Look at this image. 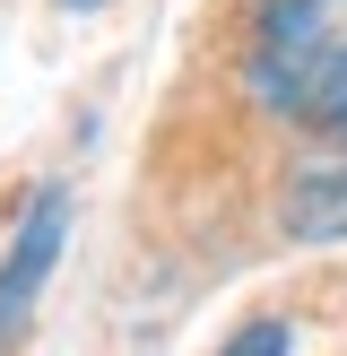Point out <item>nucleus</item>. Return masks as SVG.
Listing matches in <instances>:
<instances>
[{
    "instance_id": "obj_1",
    "label": "nucleus",
    "mask_w": 347,
    "mask_h": 356,
    "mask_svg": "<svg viewBox=\"0 0 347 356\" xmlns=\"http://www.w3.org/2000/svg\"><path fill=\"white\" fill-rule=\"evenodd\" d=\"M252 96L287 122L347 131V0H269L260 9Z\"/></svg>"
},
{
    "instance_id": "obj_4",
    "label": "nucleus",
    "mask_w": 347,
    "mask_h": 356,
    "mask_svg": "<svg viewBox=\"0 0 347 356\" xmlns=\"http://www.w3.org/2000/svg\"><path fill=\"white\" fill-rule=\"evenodd\" d=\"M226 356H295V339H287V322H252L226 339Z\"/></svg>"
},
{
    "instance_id": "obj_3",
    "label": "nucleus",
    "mask_w": 347,
    "mask_h": 356,
    "mask_svg": "<svg viewBox=\"0 0 347 356\" xmlns=\"http://www.w3.org/2000/svg\"><path fill=\"white\" fill-rule=\"evenodd\" d=\"M278 218H287V235H304V243L347 235V131H321V148L287 174Z\"/></svg>"
},
{
    "instance_id": "obj_5",
    "label": "nucleus",
    "mask_w": 347,
    "mask_h": 356,
    "mask_svg": "<svg viewBox=\"0 0 347 356\" xmlns=\"http://www.w3.org/2000/svg\"><path fill=\"white\" fill-rule=\"evenodd\" d=\"M61 9H96V0H61Z\"/></svg>"
},
{
    "instance_id": "obj_2",
    "label": "nucleus",
    "mask_w": 347,
    "mask_h": 356,
    "mask_svg": "<svg viewBox=\"0 0 347 356\" xmlns=\"http://www.w3.org/2000/svg\"><path fill=\"white\" fill-rule=\"evenodd\" d=\"M61 235H69V200H61V191H35L26 226H17L9 261H0V348H9V339H17V322L35 313V296H44L52 261H61Z\"/></svg>"
}]
</instances>
